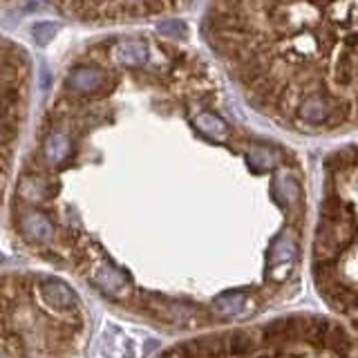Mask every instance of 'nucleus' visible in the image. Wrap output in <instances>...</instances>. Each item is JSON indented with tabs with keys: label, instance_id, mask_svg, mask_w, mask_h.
<instances>
[{
	"label": "nucleus",
	"instance_id": "1",
	"mask_svg": "<svg viewBox=\"0 0 358 358\" xmlns=\"http://www.w3.org/2000/svg\"><path fill=\"white\" fill-rule=\"evenodd\" d=\"M202 34L242 96L284 130H358V3H215Z\"/></svg>",
	"mask_w": 358,
	"mask_h": 358
},
{
	"label": "nucleus",
	"instance_id": "2",
	"mask_svg": "<svg viewBox=\"0 0 358 358\" xmlns=\"http://www.w3.org/2000/svg\"><path fill=\"white\" fill-rule=\"evenodd\" d=\"M316 291L358 336V143L325 166V191L311 246Z\"/></svg>",
	"mask_w": 358,
	"mask_h": 358
},
{
	"label": "nucleus",
	"instance_id": "3",
	"mask_svg": "<svg viewBox=\"0 0 358 358\" xmlns=\"http://www.w3.org/2000/svg\"><path fill=\"white\" fill-rule=\"evenodd\" d=\"M157 358H358V336L338 322L291 313L184 340Z\"/></svg>",
	"mask_w": 358,
	"mask_h": 358
},
{
	"label": "nucleus",
	"instance_id": "4",
	"mask_svg": "<svg viewBox=\"0 0 358 358\" xmlns=\"http://www.w3.org/2000/svg\"><path fill=\"white\" fill-rule=\"evenodd\" d=\"M184 5H168V3H114V5H94V3H70V5H56L61 12L76 14L85 21L94 18H105V21H123V18H148L159 16L168 12H177Z\"/></svg>",
	"mask_w": 358,
	"mask_h": 358
},
{
	"label": "nucleus",
	"instance_id": "5",
	"mask_svg": "<svg viewBox=\"0 0 358 358\" xmlns=\"http://www.w3.org/2000/svg\"><path fill=\"white\" fill-rule=\"evenodd\" d=\"M39 293L43 302L48 304L50 309H56V311H72L74 313L78 309V298L76 293L70 289V286L56 280V277H45L39 284Z\"/></svg>",
	"mask_w": 358,
	"mask_h": 358
},
{
	"label": "nucleus",
	"instance_id": "6",
	"mask_svg": "<svg viewBox=\"0 0 358 358\" xmlns=\"http://www.w3.org/2000/svg\"><path fill=\"white\" fill-rule=\"evenodd\" d=\"M65 83L76 94H98L107 87V74L96 67H76L67 74Z\"/></svg>",
	"mask_w": 358,
	"mask_h": 358
},
{
	"label": "nucleus",
	"instance_id": "7",
	"mask_svg": "<svg viewBox=\"0 0 358 358\" xmlns=\"http://www.w3.org/2000/svg\"><path fill=\"white\" fill-rule=\"evenodd\" d=\"M18 229H21L23 238L30 242H48L54 238V224L48 220V215L36 211L23 213L21 220H18Z\"/></svg>",
	"mask_w": 358,
	"mask_h": 358
},
{
	"label": "nucleus",
	"instance_id": "8",
	"mask_svg": "<svg viewBox=\"0 0 358 358\" xmlns=\"http://www.w3.org/2000/svg\"><path fill=\"white\" fill-rule=\"evenodd\" d=\"M112 59L116 63H121V65H128V67L143 65V63L150 59L148 43H143V41H121V43H116L112 48Z\"/></svg>",
	"mask_w": 358,
	"mask_h": 358
},
{
	"label": "nucleus",
	"instance_id": "9",
	"mask_svg": "<svg viewBox=\"0 0 358 358\" xmlns=\"http://www.w3.org/2000/svg\"><path fill=\"white\" fill-rule=\"evenodd\" d=\"M72 143L63 132H52L48 139L43 143V155L50 164H61L70 157Z\"/></svg>",
	"mask_w": 358,
	"mask_h": 358
},
{
	"label": "nucleus",
	"instance_id": "10",
	"mask_svg": "<svg viewBox=\"0 0 358 358\" xmlns=\"http://www.w3.org/2000/svg\"><path fill=\"white\" fill-rule=\"evenodd\" d=\"M18 191H21L25 200H45L48 197V186H45L41 177H27Z\"/></svg>",
	"mask_w": 358,
	"mask_h": 358
},
{
	"label": "nucleus",
	"instance_id": "11",
	"mask_svg": "<svg viewBox=\"0 0 358 358\" xmlns=\"http://www.w3.org/2000/svg\"><path fill=\"white\" fill-rule=\"evenodd\" d=\"M56 32H59V25H54V23H36L32 27L36 45H48L54 39V34H56Z\"/></svg>",
	"mask_w": 358,
	"mask_h": 358
},
{
	"label": "nucleus",
	"instance_id": "12",
	"mask_svg": "<svg viewBox=\"0 0 358 358\" xmlns=\"http://www.w3.org/2000/svg\"><path fill=\"white\" fill-rule=\"evenodd\" d=\"M159 34H164V36H173V39H177V36H184V32H186V27H184V23H179V21H175V18H170V21H166V23H161L159 27Z\"/></svg>",
	"mask_w": 358,
	"mask_h": 358
}]
</instances>
